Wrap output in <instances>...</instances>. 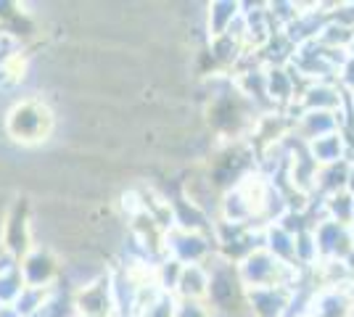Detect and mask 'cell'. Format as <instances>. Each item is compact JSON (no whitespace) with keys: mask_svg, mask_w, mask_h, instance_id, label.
I'll use <instances>...</instances> for the list:
<instances>
[{"mask_svg":"<svg viewBox=\"0 0 354 317\" xmlns=\"http://www.w3.org/2000/svg\"><path fill=\"white\" fill-rule=\"evenodd\" d=\"M175 317H212L207 302H177Z\"/></svg>","mask_w":354,"mask_h":317,"instance_id":"19","label":"cell"},{"mask_svg":"<svg viewBox=\"0 0 354 317\" xmlns=\"http://www.w3.org/2000/svg\"><path fill=\"white\" fill-rule=\"evenodd\" d=\"M61 259L48 249V246H40L35 243L24 257L19 259V270H21V278L30 288H43V291H50L61 283Z\"/></svg>","mask_w":354,"mask_h":317,"instance_id":"3","label":"cell"},{"mask_svg":"<svg viewBox=\"0 0 354 317\" xmlns=\"http://www.w3.org/2000/svg\"><path fill=\"white\" fill-rule=\"evenodd\" d=\"M346 124H354V95L346 98Z\"/></svg>","mask_w":354,"mask_h":317,"instance_id":"20","label":"cell"},{"mask_svg":"<svg viewBox=\"0 0 354 317\" xmlns=\"http://www.w3.org/2000/svg\"><path fill=\"white\" fill-rule=\"evenodd\" d=\"M122 317H138V315H122Z\"/></svg>","mask_w":354,"mask_h":317,"instance_id":"23","label":"cell"},{"mask_svg":"<svg viewBox=\"0 0 354 317\" xmlns=\"http://www.w3.org/2000/svg\"><path fill=\"white\" fill-rule=\"evenodd\" d=\"M310 317H354V283L341 288H317Z\"/></svg>","mask_w":354,"mask_h":317,"instance_id":"8","label":"cell"},{"mask_svg":"<svg viewBox=\"0 0 354 317\" xmlns=\"http://www.w3.org/2000/svg\"><path fill=\"white\" fill-rule=\"evenodd\" d=\"M312 236H315V243H317L320 262L323 259H344L354 249L349 227L339 225L333 220H325V217L312 227Z\"/></svg>","mask_w":354,"mask_h":317,"instance_id":"7","label":"cell"},{"mask_svg":"<svg viewBox=\"0 0 354 317\" xmlns=\"http://www.w3.org/2000/svg\"><path fill=\"white\" fill-rule=\"evenodd\" d=\"M45 299H48V291H43V288H24L21 291V296L16 299L14 309L19 312V317H35L40 309H43Z\"/></svg>","mask_w":354,"mask_h":317,"instance_id":"17","label":"cell"},{"mask_svg":"<svg viewBox=\"0 0 354 317\" xmlns=\"http://www.w3.org/2000/svg\"><path fill=\"white\" fill-rule=\"evenodd\" d=\"M3 130L16 146L35 148V146H43L53 137L56 114L48 106V101L37 98V95H27V98L14 101V106L6 111Z\"/></svg>","mask_w":354,"mask_h":317,"instance_id":"1","label":"cell"},{"mask_svg":"<svg viewBox=\"0 0 354 317\" xmlns=\"http://www.w3.org/2000/svg\"><path fill=\"white\" fill-rule=\"evenodd\" d=\"M177 302H207L209 296V270L207 265H185L175 286Z\"/></svg>","mask_w":354,"mask_h":317,"instance_id":"11","label":"cell"},{"mask_svg":"<svg viewBox=\"0 0 354 317\" xmlns=\"http://www.w3.org/2000/svg\"><path fill=\"white\" fill-rule=\"evenodd\" d=\"M352 225H354V214H352Z\"/></svg>","mask_w":354,"mask_h":317,"instance_id":"24","label":"cell"},{"mask_svg":"<svg viewBox=\"0 0 354 317\" xmlns=\"http://www.w3.org/2000/svg\"><path fill=\"white\" fill-rule=\"evenodd\" d=\"M336 85L341 88V93L346 95V98H352L354 95V56L346 53V59L341 61V66L336 69V79H333Z\"/></svg>","mask_w":354,"mask_h":317,"instance_id":"18","label":"cell"},{"mask_svg":"<svg viewBox=\"0 0 354 317\" xmlns=\"http://www.w3.org/2000/svg\"><path fill=\"white\" fill-rule=\"evenodd\" d=\"M180 272H183V265H180V262L164 257L153 265V283H156V288H159L162 294H175Z\"/></svg>","mask_w":354,"mask_h":317,"instance_id":"16","label":"cell"},{"mask_svg":"<svg viewBox=\"0 0 354 317\" xmlns=\"http://www.w3.org/2000/svg\"><path fill=\"white\" fill-rule=\"evenodd\" d=\"M299 111H336V114H346V95L341 88L328 79V82H310L299 90L294 108L288 111V117H294Z\"/></svg>","mask_w":354,"mask_h":317,"instance_id":"5","label":"cell"},{"mask_svg":"<svg viewBox=\"0 0 354 317\" xmlns=\"http://www.w3.org/2000/svg\"><path fill=\"white\" fill-rule=\"evenodd\" d=\"M349 56H354V32H352V43H349V50H346Z\"/></svg>","mask_w":354,"mask_h":317,"instance_id":"22","label":"cell"},{"mask_svg":"<svg viewBox=\"0 0 354 317\" xmlns=\"http://www.w3.org/2000/svg\"><path fill=\"white\" fill-rule=\"evenodd\" d=\"M243 14L241 3L238 0H212L207 6V37L214 40V37H222L233 30L238 19Z\"/></svg>","mask_w":354,"mask_h":317,"instance_id":"12","label":"cell"},{"mask_svg":"<svg viewBox=\"0 0 354 317\" xmlns=\"http://www.w3.org/2000/svg\"><path fill=\"white\" fill-rule=\"evenodd\" d=\"M346 193L354 196V164L349 166V180H346Z\"/></svg>","mask_w":354,"mask_h":317,"instance_id":"21","label":"cell"},{"mask_svg":"<svg viewBox=\"0 0 354 317\" xmlns=\"http://www.w3.org/2000/svg\"><path fill=\"white\" fill-rule=\"evenodd\" d=\"M294 238L291 233H286L281 225H267L265 236H262V249H267L272 257L288 265V267H296V251H294ZM299 270V267H296Z\"/></svg>","mask_w":354,"mask_h":317,"instance_id":"13","label":"cell"},{"mask_svg":"<svg viewBox=\"0 0 354 317\" xmlns=\"http://www.w3.org/2000/svg\"><path fill=\"white\" fill-rule=\"evenodd\" d=\"M320 209H323L325 220H333L339 225H352V214H354V196H349L346 191L333 193L328 198H320Z\"/></svg>","mask_w":354,"mask_h":317,"instance_id":"15","label":"cell"},{"mask_svg":"<svg viewBox=\"0 0 354 317\" xmlns=\"http://www.w3.org/2000/svg\"><path fill=\"white\" fill-rule=\"evenodd\" d=\"M24 288L27 283L21 278L19 262L11 257L3 259V265H0V307H14Z\"/></svg>","mask_w":354,"mask_h":317,"instance_id":"14","label":"cell"},{"mask_svg":"<svg viewBox=\"0 0 354 317\" xmlns=\"http://www.w3.org/2000/svg\"><path fill=\"white\" fill-rule=\"evenodd\" d=\"M72 296L80 317H117V304H114V294H111V270L101 280L80 288V291H72Z\"/></svg>","mask_w":354,"mask_h":317,"instance_id":"6","label":"cell"},{"mask_svg":"<svg viewBox=\"0 0 354 317\" xmlns=\"http://www.w3.org/2000/svg\"><path fill=\"white\" fill-rule=\"evenodd\" d=\"M346 124V114H336V111H299L291 117V137L296 143L307 146L312 140L325 135H333L344 130Z\"/></svg>","mask_w":354,"mask_h":317,"instance_id":"4","label":"cell"},{"mask_svg":"<svg viewBox=\"0 0 354 317\" xmlns=\"http://www.w3.org/2000/svg\"><path fill=\"white\" fill-rule=\"evenodd\" d=\"M304 151L317 164V169L320 166H333L341 164V162H349V140L344 135V130H339L333 135L317 137V140L307 143Z\"/></svg>","mask_w":354,"mask_h":317,"instance_id":"10","label":"cell"},{"mask_svg":"<svg viewBox=\"0 0 354 317\" xmlns=\"http://www.w3.org/2000/svg\"><path fill=\"white\" fill-rule=\"evenodd\" d=\"M291 288H257V291H246V302H249L251 317H286L288 307H291Z\"/></svg>","mask_w":354,"mask_h":317,"instance_id":"9","label":"cell"},{"mask_svg":"<svg viewBox=\"0 0 354 317\" xmlns=\"http://www.w3.org/2000/svg\"><path fill=\"white\" fill-rule=\"evenodd\" d=\"M167 257L185 265H207L217 254V243L212 233H185V230H169L164 238Z\"/></svg>","mask_w":354,"mask_h":317,"instance_id":"2","label":"cell"}]
</instances>
